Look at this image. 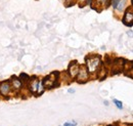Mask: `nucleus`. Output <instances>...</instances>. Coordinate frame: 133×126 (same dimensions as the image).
Returning <instances> with one entry per match:
<instances>
[{"label":"nucleus","mask_w":133,"mask_h":126,"mask_svg":"<svg viewBox=\"0 0 133 126\" xmlns=\"http://www.w3.org/2000/svg\"><path fill=\"white\" fill-rule=\"evenodd\" d=\"M126 4H127V0H120L117 8L115 9L117 12H122L126 9Z\"/></svg>","instance_id":"9"},{"label":"nucleus","mask_w":133,"mask_h":126,"mask_svg":"<svg viewBox=\"0 0 133 126\" xmlns=\"http://www.w3.org/2000/svg\"><path fill=\"white\" fill-rule=\"evenodd\" d=\"M89 79V72L86 68V66L80 67V70L78 72V75L76 77V80L78 83H85Z\"/></svg>","instance_id":"5"},{"label":"nucleus","mask_w":133,"mask_h":126,"mask_svg":"<svg viewBox=\"0 0 133 126\" xmlns=\"http://www.w3.org/2000/svg\"><path fill=\"white\" fill-rule=\"evenodd\" d=\"M76 3H77V0H65V5H66V7L73 6Z\"/></svg>","instance_id":"12"},{"label":"nucleus","mask_w":133,"mask_h":126,"mask_svg":"<svg viewBox=\"0 0 133 126\" xmlns=\"http://www.w3.org/2000/svg\"><path fill=\"white\" fill-rule=\"evenodd\" d=\"M19 79H21L24 83H28V82H29V80H30V77H29L28 75H26L25 73H22V74H21V76H19Z\"/></svg>","instance_id":"11"},{"label":"nucleus","mask_w":133,"mask_h":126,"mask_svg":"<svg viewBox=\"0 0 133 126\" xmlns=\"http://www.w3.org/2000/svg\"><path fill=\"white\" fill-rule=\"evenodd\" d=\"M58 77H59V73H58V72H53V73H51L50 75L46 76L45 78L43 79V81H42L44 87L47 88V89H51V88L55 87V86L57 85L56 82H57Z\"/></svg>","instance_id":"2"},{"label":"nucleus","mask_w":133,"mask_h":126,"mask_svg":"<svg viewBox=\"0 0 133 126\" xmlns=\"http://www.w3.org/2000/svg\"><path fill=\"white\" fill-rule=\"evenodd\" d=\"M77 125V123L75 122V121H73V122H66L64 126H76Z\"/></svg>","instance_id":"15"},{"label":"nucleus","mask_w":133,"mask_h":126,"mask_svg":"<svg viewBox=\"0 0 133 126\" xmlns=\"http://www.w3.org/2000/svg\"><path fill=\"white\" fill-rule=\"evenodd\" d=\"M80 65L78 62H76V61H74V62H72V63L70 64V66H69V69H68V75H69V77L71 79H76L77 77V75H78V72H79V70H80Z\"/></svg>","instance_id":"4"},{"label":"nucleus","mask_w":133,"mask_h":126,"mask_svg":"<svg viewBox=\"0 0 133 126\" xmlns=\"http://www.w3.org/2000/svg\"><path fill=\"white\" fill-rule=\"evenodd\" d=\"M119 2H120V0H112V3H111V5H112V7H113V9H114V10H115V9L117 8V6H118Z\"/></svg>","instance_id":"14"},{"label":"nucleus","mask_w":133,"mask_h":126,"mask_svg":"<svg viewBox=\"0 0 133 126\" xmlns=\"http://www.w3.org/2000/svg\"><path fill=\"white\" fill-rule=\"evenodd\" d=\"M113 102H114V104L116 105V107L119 109V110H122L123 109V104H122V102H120V100H118V99H113Z\"/></svg>","instance_id":"13"},{"label":"nucleus","mask_w":133,"mask_h":126,"mask_svg":"<svg viewBox=\"0 0 133 126\" xmlns=\"http://www.w3.org/2000/svg\"><path fill=\"white\" fill-rule=\"evenodd\" d=\"M103 104H104L105 106H109V102H105V100H104V102H103Z\"/></svg>","instance_id":"18"},{"label":"nucleus","mask_w":133,"mask_h":126,"mask_svg":"<svg viewBox=\"0 0 133 126\" xmlns=\"http://www.w3.org/2000/svg\"><path fill=\"white\" fill-rule=\"evenodd\" d=\"M10 84H11V88H12V89H15L16 91H18L19 89H22L24 82H23L21 79L18 78V77H17V76H14V77H11Z\"/></svg>","instance_id":"8"},{"label":"nucleus","mask_w":133,"mask_h":126,"mask_svg":"<svg viewBox=\"0 0 133 126\" xmlns=\"http://www.w3.org/2000/svg\"><path fill=\"white\" fill-rule=\"evenodd\" d=\"M131 3H132V6H133V0H131Z\"/></svg>","instance_id":"19"},{"label":"nucleus","mask_w":133,"mask_h":126,"mask_svg":"<svg viewBox=\"0 0 133 126\" xmlns=\"http://www.w3.org/2000/svg\"><path fill=\"white\" fill-rule=\"evenodd\" d=\"M68 92H69V93H75V89H74V88H70V89L68 90Z\"/></svg>","instance_id":"17"},{"label":"nucleus","mask_w":133,"mask_h":126,"mask_svg":"<svg viewBox=\"0 0 133 126\" xmlns=\"http://www.w3.org/2000/svg\"><path fill=\"white\" fill-rule=\"evenodd\" d=\"M127 35H128L129 37H133V31L132 30H130V31L127 32Z\"/></svg>","instance_id":"16"},{"label":"nucleus","mask_w":133,"mask_h":126,"mask_svg":"<svg viewBox=\"0 0 133 126\" xmlns=\"http://www.w3.org/2000/svg\"><path fill=\"white\" fill-rule=\"evenodd\" d=\"M11 90H12V88H11L10 81H2L0 83V95L7 97L10 95Z\"/></svg>","instance_id":"6"},{"label":"nucleus","mask_w":133,"mask_h":126,"mask_svg":"<svg viewBox=\"0 0 133 126\" xmlns=\"http://www.w3.org/2000/svg\"><path fill=\"white\" fill-rule=\"evenodd\" d=\"M45 90V87L43 85V82L42 81H39V86H38V90H37V95H41Z\"/></svg>","instance_id":"10"},{"label":"nucleus","mask_w":133,"mask_h":126,"mask_svg":"<svg viewBox=\"0 0 133 126\" xmlns=\"http://www.w3.org/2000/svg\"><path fill=\"white\" fill-rule=\"evenodd\" d=\"M122 23L127 27H133V6L127 7L124 10V16L122 18Z\"/></svg>","instance_id":"3"},{"label":"nucleus","mask_w":133,"mask_h":126,"mask_svg":"<svg viewBox=\"0 0 133 126\" xmlns=\"http://www.w3.org/2000/svg\"><path fill=\"white\" fill-rule=\"evenodd\" d=\"M86 68L89 72V74H94L100 69L101 66V59L99 55H93V56H87L86 60Z\"/></svg>","instance_id":"1"},{"label":"nucleus","mask_w":133,"mask_h":126,"mask_svg":"<svg viewBox=\"0 0 133 126\" xmlns=\"http://www.w3.org/2000/svg\"><path fill=\"white\" fill-rule=\"evenodd\" d=\"M39 79L37 77H32V78L29 80L28 82V85H29V89L30 91L34 93V95H37V90H38V86H39Z\"/></svg>","instance_id":"7"}]
</instances>
